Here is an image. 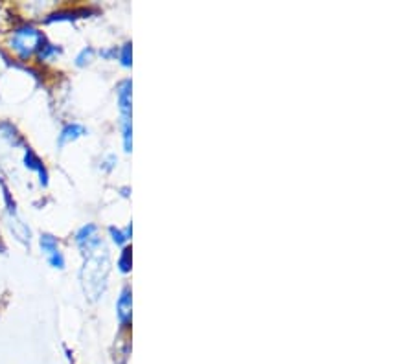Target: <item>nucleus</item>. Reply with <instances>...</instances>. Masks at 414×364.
<instances>
[{"mask_svg": "<svg viewBox=\"0 0 414 364\" xmlns=\"http://www.w3.org/2000/svg\"><path fill=\"white\" fill-rule=\"evenodd\" d=\"M107 276H109L107 250H104V254L96 250L94 254L87 256L85 265L81 269V285H83L87 298L96 302L104 295L105 287H107Z\"/></svg>", "mask_w": 414, "mask_h": 364, "instance_id": "nucleus-1", "label": "nucleus"}, {"mask_svg": "<svg viewBox=\"0 0 414 364\" xmlns=\"http://www.w3.org/2000/svg\"><path fill=\"white\" fill-rule=\"evenodd\" d=\"M45 41L46 37L43 35V31H39L31 24H22L13 30L10 45H11V50L15 52L20 59L26 61V59H30L31 55L39 52L41 46L45 45Z\"/></svg>", "mask_w": 414, "mask_h": 364, "instance_id": "nucleus-2", "label": "nucleus"}, {"mask_svg": "<svg viewBox=\"0 0 414 364\" xmlns=\"http://www.w3.org/2000/svg\"><path fill=\"white\" fill-rule=\"evenodd\" d=\"M131 80H124L116 85V98H118V109L122 115V138H124V151L131 153L133 150V122H131Z\"/></svg>", "mask_w": 414, "mask_h": 364, "instance_id": "nucleus-3", "label": "nucleus"}, {"mask_svg": "<svg viewBox=\"0 0 414 364\" xmlns=\"http://www.w3.org/2000/svg\"><path fill=\"white\" fill-rule=\"evenodd\" d=\"M76 243L81 249V252L85 256L94 254L96 250L104 247V241L98 235V226L94 223H87L76 232Z\"/></svg>", "mask_w": 414, "mask_h": 364, "instance_id": "nucleus-4", "label": "nucleus"}, {"mask_svg": "<svg viewBox=\"0 0 414 364\" xmlns=\"http://www.w3.org/2000/svg\"><path fill=\"white\" fill-rule=\"evenodd\" d=\"M39 247L43 250V254H45L46 261L54 267V269L63 270L65 269V256L61 252L59 249V241L57 238L52 234H41L39 238Z\"/></svg>", "mask_w": 414, "mask_h": 364, "instance_id": "nucleus-5", "label": "nucleus"}, {"mask_svg": "<svg viewBox=\"0 0 414 364\" xmlns=\"http://www.w3.org/2000/svg\"><path fill=\"white\" fill-rule=\"evenodd\" d=\"M131 296H133L131 295V287L125 285L120 296H118V302H116V316H118L122 330L129 328L131 324V310H133V298Z\"/></svg>", "mask_w": 414, "mask_h": 364, "instance_id": "nucleus-6", "label": "nucleus"}, {"mask_svg": "<svg viewBox=\"0 0 414 364\" xmlns=\"http://www.w3.org/2000/svg\"><path fill=\"white\" fill-rule=\"evenodd\" d=\"M24 166L28 168V170L39 173L41 184L48 186V171H46L43 160H41L39 155H37L31 147H28V145L24 147Z\"/></svg>", "mask_w": 414, "mask_h": 364, "instance_id": "nucleus-7", "label": "nucleus"}, {"mask_svg": "<svg viewBox=\"0 0 414 364\" xmlns=\"http://www.w3.org/2000/svg\"><path fill=\"white\" fill-rule=\"evenodd\" d=\"M89 135V129H87L85 125L81 124H66L63 129H61L59 136H57V145L63 147L65 144H70V142H76L81 136Z\"/></svg>", "mask_w": 414, "mask_h": 364, "instance_id": "nucleus-8", "label": "nucleus"}, {"mask_svg": "<svg viewBox=\"0 0 414 364\" xmlns=\"http://www.w3.org/2000/svg\"><path fill=\"white\" fill-rule=\"evenodd\" d=\"M8 226H10V230L13 232L17 240L22 241L24 245H30L31 232L24 221L20 219L19 214H8Z\"/></svg>", "mask_w": 414, "mask_h": 364, "instance_id": "nucleus-9", "label": "nucleus"}, {"mask_svg": "<svg viewBox=\"0 0 414 364\" xmlns=\"http://www.w3.org/2000/svg\"><path fill=\"white\" fill-rule=\"evenodd\" d=\"M0 133H2V138L8 140L13 147H19V145L24 144V138H22V135L11 122H0Z\"/></svg>", "mask_w": 414, "mask_h": 364, "instance_id": "nucleus-10", "label": "nucleus"}, {"mask_svg": "<svg viewBox=\"0 0 414 364\" xmlns=\"http://www.w3.org/2000/svg\"><path fill=\"white\" fill-rule=\"evenodd\" d=\"M89 10H74V11H57V13H52L46 22H54V20H74L78 19V15H89Z\"/></svg>", "mask_w": 414, "mask_h": 364, "instance_id": "nucleus-11", "label": "nucleus"}, {"mask_svg": "<svg viewBox=\"0 0 414 364\" xmlns=\"http://www.w3.org/2000/svg\"><path fill=\"white\" fill-rule=\"evenodd\" d=\"M59 54H61L59 46H55L52 45V43H48V41H45V45L41 46L39 52H37V57H39V61H48Z\"/></svg>", "mask_w": 414, "mask_h": 364, "instance_id": "nucleus-12", "label": "nucleus"}, {"mask_svg": "<svg viewBox=\"0 0 414 364\" xmlns=\"http://www.w3.org/2000/svg\"><path fill=\"white\" fill-rule=\"evenodd\" d=\"M118 269L124 272V275H129L131 272V247L125 245L124 250H122L120 258H118Z\"/></svg>", "mask_w": 414, "mask_h": 364, "instance_id": "nucleus-13", "label": "nucleus"}, {"mask_svg": "<svg viewBox=\"0 0 414 364\" xmlns=\"http://www.w3.org/2000/svg\"><path fill=\"white\" fill-rule=\"evenodd\" d=\"M94 48H90V46H87V48H83V50L80 52V54L76 55V65L78 66H85L89 65L90 61L94 59Z\"/></svg>", "mask_w": 414, "mask_h": 364, "instance_id": "nucleus-14", "label": "nucleus"}, {"mask_svg": "<svg viewBox=\"0 0 414 364\" xmlns=\"http://www.w3.org/2000/svg\"><path fill=\"white\" fill-rule=\"evenodd\" d=\"M109 234H110V240L115 241L116 245H120V247H125V243L129 241V238H127V234H125V230L116 228V226H109Z\"/></svg>", "mask_w": 414, "mask_h": 364, "instance_id": "nucleus-15", "label": "nucleus"}, {"mask_svg": "<svg viewBox=\"0 0 414 364\" xmlns=\"http://www.w3.org/2000/svg\"><path fill=\"white\" fill-rule=\"evenodd\" d=\"M131 43L127 41L122 48H118V59H120L122 65L125 66V68H129L131 66Z\"/></svg>", "mask_w": 414, "mask_h": 364, "instance_id": "nucleus-16", "label": "nucleus"}]
</instances>
